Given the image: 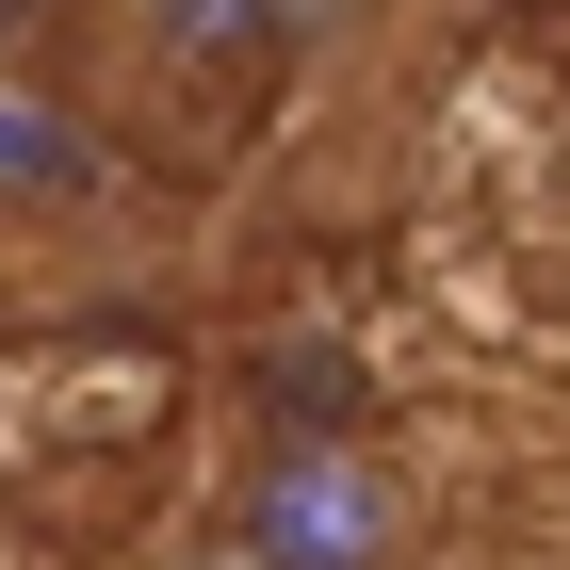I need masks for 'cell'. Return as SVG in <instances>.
<instances>
[{"label":"cell","mask_w":570,"mask_h":570,"mask_svg":"<svg viewBox=\"0 0 570 570\" xmlns=\"http://www.w3.org/2000/svg\"><path fill=\"white\" fill-rule=\"evenodd\" d=\"M82 33H98V66H115L164 131H228V115H262V98L294 82L309 0H98Z\"/></svg>","instance_id":"6da1fadb"},{"label":"cell","mask_w":570,"mask_h":570,"mask_svg":"<svg viewBox=\"0 0 570 570\" xmlns=\"http://www.w3.org/2000/svg\"><path fill=\"white\" fill-rule=\"evenodd\" d=\"M82 17H98V0H0V66H17L33 33H82Z\"/></svg>","instance_id":"3957f363"},{"label":"cell","mask_w":570,"mask_h":570,"mask_svg":"<svg viewBox=\"0 0 570 570\" xmlns=\"http://www.w3.org/2000/svg\"><path fill=\"white\" fill-rule=\"evenodd\" d=\"M213 538L228 554H392L407 538V473L358 424H262V456L228 473Z\"/></svg>","instance_id":"7a4b0ae2"}]
</instances>
